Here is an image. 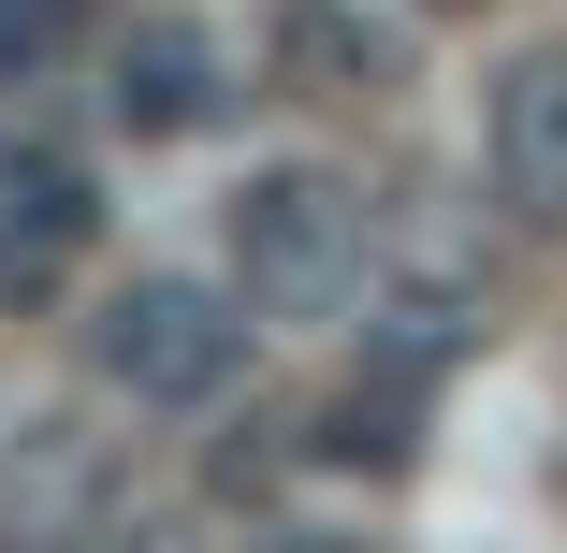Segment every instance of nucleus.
Wrapping results in <instances>:
<instances>
[{"label": "nucleus", "mask_w": 567, "mask_h": 553, "mask_svg": "<svg viewBox=\"0 0 567 553\" xmlns=\"http://www.w3.org/2000/svg\"><path fill=\"white\" fill-rule=\"evenodd\" d=\"M291 467V422H234V452H218V495H248V481H277Z\"/></svg>", "instance_id": "8"}, {"label": "nucleus", "mask_w": 567, "mask_h": 553, "mask_svg": "<svg viewBox=\"0 0 567 553\" xmlns=\"http://www.w3.org/2000/svg\"><path fill=\"white\" fill-rule=\"evenodd\" d=\"M466 336H481V320H466V306H451V291H393L364 350H379L393 379H422V365H451V350H466Z\"/></svg>", "instance_id": "7"}, {"label": "nucleus", "mask_w": 567, "mask_h": 553, "mask_svg": "<svg viewBox=\"0 0 567 553\" xmlns=\"http://www.w3.org/2000/svg\"><path fill=\"white\" fill-rule=\"evenodd\" d=\"M87 553H161V539H87Z\"/></svg>", "instance_id": "10"}, {"label": "nucleus", "mask_w": 567, "mask_h": 553, "mask_svg": "<svg viewBox=\"0 0 567 553\" xmlns=\"http://www.w3.org/2000/svg\"><path fill=\"white\" fill-rule=\"evenodd\" d=\"M248 553H364L350 524H248Z\"/></svg>", "instance_id": "9"}, {"label": "nucleus", "mask_w": 567, "mask_h": 553, "mask_svg": "<svg viewBox=\"0 0 567 553\" xmlns=\"http://www.w3.org/2000/svg\"><path fill=\"white\" fill-rule=\"evenodd\" d=\"M87 365L117 379L132 408H204V393H234V365H248V291H204V277H132V291H102Z\"/></svg>", "instance_id": "2"}, {"label": "nucleus", "mask_w": 567, "mask_h": 553, "mask_svg": "<svg viewBox=\"0 0 567 553\" xmlns=\"http://www.w3.org/2000/svg\"><path fill=\"white\" fill-rule=\"evenodd\" d=\"M102 234V204H87V161L73 146H0V291H59L73 248Z\"/></svg>", "instance_id": "5"}, {"label": "nucleus", "mask_w": 567, "mask_h": 553, "mask_svg": "<svg viewBox=\"0 0 567 553\" xmlns=\"http://www.w3.org/2000/svg\"><path fill=\"white\" fill-rule=\"evenodd\" d=\"M379 277V234H364V190L320 175V161H277L234 190V291L262 320H350Z\"/></svg>", "instance_id": "1"}, {"label": "nucleus", "mask_w": 567, "mask_h": 553, "mask_svg": "<svg viewBox=\"0 0 567 553\" xmlns=\"http://www.w3.org/2000/svg\"><path fill=\"white\" fill-rule=\"evenodd\" d=\"M481 146H495V204L524 234H567V44H524L481 102Z\"/></svg>", "instance_id": "4"}, {"label": "nucleus", "mask_w": 567, "mask_h": 553, "mask_svg": "<svg viewBox=\"0 0 567 553\" xmlns=\"http://www.w3.org/2000/svg\"><path fill=\"white\" fill-rule=\"evenodd\" d=\"M218 102H234V59H218L204 16H132L117 59H102V117L132 146H175V132H218Z\"/></svg>", "instance_id": "3"}, {"label": "nucleus", "mask_w": 567, "mask_h": 553, "mask_svg": "<svg viewBox=\"0 0 567 553\" xmlns=\"http://www.w3.org/2000/svg\"><path fill=\"white\" fill-rule=\"evenodd\" d=\"M277 88L291 102H393L408 88V30L364 0H277Z\"/></svg>", "instance_id": "6"}]
</instances>
